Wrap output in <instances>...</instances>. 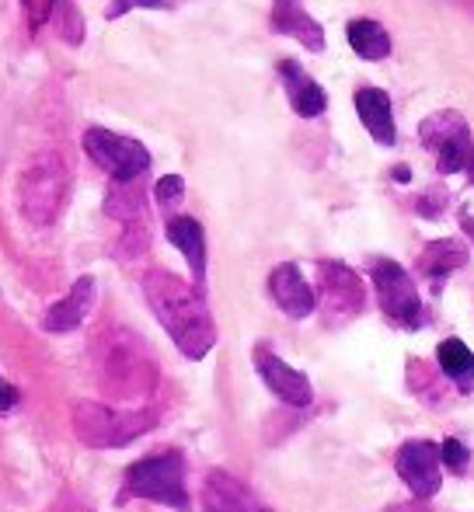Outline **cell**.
<instances>
[{
  "mask_svg": "<svg viewBox=\"0 0 474 512\" xmlns=\"http://www.w3.org/2000/svg\"><path fill=\"white\" fill-rule=\"evenodd\" d=\"M143 297L185 359L210 356V349L217 345V324L206 307V293L178 279L175 272L154 269L143 279Z\"/></svg>",
  "mask_w": 474,
  "mask_h": 512,
  "instance_id": "1",
  "label": "cell"
},
{
  "mask_svg": "<svg viewBox=\"0 0 474 512\" xmlns=\"http://www.w3.org/2000/svg\"><path fill=\"white\" fill-rule=\"evenodd\" d=\"M102 342V366H98V377L102 387L112 391L116 398H136V394H150L157 384V370L150 363L147 349L136 335L129 331H116L109 338H98Z\"/></svg>",
  "mask_w": 474,
  "mask_h": 512,
  "instance_id": "2",
  "label": "cell"
},
{
  "mask_svg": "<svg viewBox=\"0 0 474 512\" xmlns=\"http://www.w3.org/2000/svg\"><path fill=\"white\" fill-rule=\"evenodd\" d=\"M122 499L161 502L168 509L189 512V488H185V457L178 450L136 460L126 471Z\"/></svg>",
  "mask_w": 474,
  "mask_h": 512,
  "instance_id": "3",
  "label": "cell"
},
{
  "mask_svg": "<svg viewBox=\"0 0 474 512\" xmlns=\"http://www.w3.org/2000/svg\"><path fill=\"white\" fill-rule=\"evenodd\" d=\"M18 199L35 227L53 223L63 209V199H67V168L60 164V157L49 154L39 157L35 164H28L18 182Z\"/></svg>",
  "mask_w": 474,
  "mask_h": 512,
  "instance_id": "4",
  "label": "cell"
},
{
  "mask_svg": "<svg viewBox=\"0 0 474 512\" xmlns=\"http://www.w3.org/2000/svg\"><path fill=\"white\" fill-rule=\"evenodd\" d=\"M154 411H116L109 405L84 401L74 411V432L88 446H126L154 425Z\"/></svg>",
  "mask_w": 474,
  "mask_h": 512,
  "instance_id": "5",
  "label": "cell"
},
{
  "mask_svg": "<svg viewBox=\"0 0 474 512\" xmlns=\"http://www.w3.org/2000/svg\"><path fill=\"white\" fill-rule=\"evenodd\" d=\"M370 276H373V286H377V300H380V310L387 314V321L398 324V328H419V324L426 321L412 276H408L394 258H377V262L370 265Z\"/></svg>",
  "mask_w": 474,
  "mask_h": 512,
  "instance_id": "6",
  "label": "cell"
},
{
  "mask_svg": "<svg viewBox=\"0 0 474 512\" xmlns=\"http://www.w3.org/2000/svg\"><path fill=\"white\" fill-rule=\"evenodd\" d=\"M84 150L109 171L112 182H133L143 171H150V150L140 140H129V136H119L112 129L91 126L84 133Z\"/></svg>",
  "mask_w": 474,
  "mask_h": 512,
  "instance_id": "7",
  "label": "cell"
},
{
  "mask_svg": "<svg viewBox=\"0 0 474 512\" xmlns=\"http://www.w3.org/2000/svg\"><path fill=\"white\" fill-rule=\"evenodd\" d=\"M394 467H398V478L405 481L408 492L419 502L433 499L440 492V446H433L429 439H408L394 457Z\"/></svg>",
  "mask_w": 474,
  "mask_h": 512,
  "instance_id": "8",
  "label": "cell"
},
{
  "mask_svg": "<svg viewBox=\"0 0 474 512\" xmlns=\"http://www.w3.org/2000/svg\"><path fill=\"white\" fill-rule=\"evenodd\" d=\"M321 297L332 321H349L366 304V286L349 265L342 262H321Z\"/></svg>",
  "mask_w": 474,
  "mask_h": 512,
  "instance_id": "9",
  "label": "cell"
},
{
  "mask_svg": "<svg viewBox=\"0 0 474 512\" xmlns=\"http://www.w3.org/2000/svg\"><path fill=\"white\" fill-rule=\"evenodd\" d=\"M255 370H258V377H262V384L269 387L283 405L307 408L314 401L311 380H307L300 370H293L290 363H283V359H279L276 352L265 349V345H258L255 349Z\"/></svg>",
  "mask_w": 474,
  "mask_h": 512,
  "instance_id": "10",
  "label": "cell"
},
{
  "mask_svg": "<svg viewBox=\"0 0 474 512\" xmlns=\"http://www.w3.org/2000/svg\"><path fill=\"white\" fill-rule=\"evenodd\" d=\"M269 293H272V300H276V307L283 310L286 317H293V321H304V317H311L314 307H318V297H314L304 272L293 262H283L272 269Z\"/></svg>",
  "mask_w": 474,
  "mask_h": 512,
  "instance_id": "11",
  "label": "cell"
},
{
  "mask_svg": "<svg viewBox=\"0 0 474 512\" xmlns=\"http://www.w3.org/2000/svg\"><path fill=\"white\" fill-rule=\"evenodd\" d=\"M272 28L297 39L311 53H325V28L307 14L304 0H272Z\"/></svg>",
  "mask_w": 474,
  "mask_h": 512,
  "instance_id": "12",
  "label": "cell"
},
{
  "mask_svg": "<svg viewBox=\"0 0 474 512\" xmlns=\"http://www.w3.org/2000/svg\"><path fill=\"white\" fill-rule=\"evenodd\" d=\"M164 234H168V241L175 244V248L185 255V262H189L192 286H196L199 293H206V230H203V223L192 220V216H171Z\"/></svg>",
  "mask_w": 474,
  "mask_h": 512,
  "instance_id": "13",
  "label": "cell"
},
{
  "mask_svg": "<svg viewBox=\"0 0 474 512\" xmlns=\"http://www.w3.org/2000/svg\"><path fill=\"white\" fill-rule=\"evenodd\" d=\"M279 77H283L286 95H290V105H293V112H297L300 119H318V115L328 108L325 88H321V84L314 81V77L307 74L300 63L283 60V63H279Z\"/></svg>",
  "mask_w": 474,
  "mask_h": 512,
  "instance_id": "14",
  "label": "cell"
},
{
  "mask_svg": "<svg viewBox=\"0 0 474 512\" xmlns=\"http://www.w3.org/2000/svg\"><path fill=\"white\" fill-rule=\"evenodd\" d=\"M91 304H95V279L81 276L74 286H70V293L60 300V304H53L46 310V317H42V328L53 331V335L74 331L77 324H84V317L91 314Z\"/></svg>",
  "mask_w": 474,
  "mask_h": 512,
  "instance_id": "15",
  "label": "cell"
},
{
  "mask_svg": "<svg viewBox=\"0 0 474 512\" xmlns=\"http://www.w3.org/2000/svg\"><path fill=\"white\" fill-rule=\"evenodd\" d=\"M356 112L363 119L366 133L380 143V147H394L398 140V129H394V115H391V98L380 88H359L356 91Z\"/></svg>",
  "mask_w": 474,
  "mask_h": 512,
  "instance_id": "16",
  "label": "cell"
},
{
  "mask_svg": "<svg viewBox=\"0 0 474 512\" xmlns=\"http://www.w3.org/2000/svg\"><path fill=\"white\" fill-rule=\"evenodd\" d=\"M471 262V251L464 241H457V237H440V241L426 244L419 255V272L426 279H433L436 290H440V283L447 276H454L457 269H464V265Z\"/></svg>",
  "mask_w": 474,
  "mask_h": 512,
  "instance_id": "17",
  "label": "cell"
},
{
  "mask_svg": "<svg viewBox=\"0 0 474 512\" xmlns=\"http://www.w3.org/2000/svg\"><path fill=\"white\" fill-rule=\"evenodd\" d=\"M203 512H251L248 488L227 471H210L203 485Z\"/></svg>",
  "mask_w": 474,
  "mask_h": 512,
  "instance_id": "18",
  "label": "cell"
},
{
  "mask_svg": "<svg viewBox=\"0 0 474 512\" xmlns=\"http://www.w3.org/2000/svg\"><path fill=\"white\" fill-rule=\"evenodd\" d=\"M436 363H440L443 377L461 387V394L474 391V352L461 338H443L440 349H436Z\"/></svg>",
  "mask_w": 474,
  "mask_h": 512,
  "instance_id": "19",
  "label": "cell"
},
{
  "mask_svg": "<svg viewBox=\"0 0 474 512\" xmlns=\"http://www.w3.org/2000/svg\"><path fill=\"white\" fill-rule=\"evenodd\" d=\"M346 39L363 60H384L391 56V35L384 25H377L373 18H356L346 25Z\"/></svg>",
  "mask_w": 474,
  "mask_h": 512,
  "instance_id": "20",
  "label": "cell"
},
{
  "mask_svg": "<svg viewBox=\"0 0 474 512\" xmlns=\"http://www.w3.org/2000/svg\"><path fill=\"white\" fill-rule=\"evenodd\" d=\"M471 126L461 133L447 136L443 143H436V171L440 175H457V171L468 168V154H471Z\"/></svg>",
  "mask_w": 474,
  "mask_h": 512,
  "instance_id": "21",
  "label": "cell"
},
{
  "mask_svg": "<svg viewBox=\"0 0 474 512\" xmlns=\"http://www.w3.org/2000/svg\"><path fill=\"white\" fill-rule=\"evenodd\" d=\"M408 387L419 394L422 405H429V408H443V405H447V391H443L440 377H436V373L429 370L422 359H412V363H408Z\"/></svg>",
  "mask_w": 474,
  "mask_h": 512,
  "instance_id": "22",
  "label": "cell"
},
{
  "mask_svg": "<svg viewBox=\"0 0 474 512\" xmlns=\"http://www.w3.org/2000/svg\"><path fill=\"white\" fill-rule=\"evenodd\" d=\"M461 129H468L464 115L450 112V108H447V112H433V115H426V119H422L419 140H422V147H426V150H436V143H443L447 136L461 133Z\"/></svg>",
  "mask_w": 474,
  "mask_h": 512,
  "instance_id": "23",
  "label": "cell"
},
{
  "mask_svg": "<svg viewBox=\"0 0 474 512\" xmlns=\"http://www.w3.org/2000/svg\"><path fill=\"white\" fill-rule=\"evenodd\" d=\"M440 464H447L450 474H468L471 471V450L461 439H443L440 443Z\"/></svg>",
  "mask_w": 474,
  "mask_h": 512,
  "instance_id": "24",
  "label": "cell"
},
{
  "mask_svg": "<svg viewBox=\"0 0 474 512\" xmlns=\"http://www.w3.org/2000/svg\"><path fill=\"white\" fill-rule=\"evenodd\" d=\"M185 196V178L182 175H161V182L154 185V199L161 209H171L175 203H182Z\"/></svg>",
  "mask_w": 474,
  "mask_h": 512,
  "instance_id": "25",
  "label": "cell"
},
{
  "mask_svg": "<svg viewBox=\"0 0 474 512\" xmlns=\"http://www.w3.org/2000/svg\"><path fill=\"white\" fill-rule=\"evenodd\" d=\"M168 7H171V0H112V4L105 7V18L116 21L129 11H168Z\"/></svg>",
  "mask_w": 474,
  "mask_h": 512,
  "instance_id": "26",
  "label": "cell"
},
{
  "mask_svg": "<svg viewBox=\"0 0 474 512\" xmlns=\"http://www.w3.org/2000/svg\"><path fill=\"white\" fill-rule=\"evenodd\" d=\"M447 199H450V192L443 189V185H436V189H429L426 196L415 199V213L426 216V220H440L443 209H447Z\"/></svg>",
  "mask_w": 474,
  "mask_h": 512,
  "instance_id": "27",
  "label": "cell"
},
{
  "mask_svg": "<svg viewBox=\"0 0 474 512\" xmlns=\"http://www.w3.org/2000/svg\"><path fill=\"white\" fill-rule=\"evenodd\" d=\"M56 4H60V0H21V7H25V14H28V25L32 28L46 25V21L53 18Z\"/></svg>",
  "mask_w": 474,
  "mask_h": 512,
  "instance_id": "28",
  "label": "cell"
},
{
  "mask_svg": "<svg viewBox=\"0 0 474 512\" xmlns=\"http://www.w3.org/2000/svg\"><path fill=\"white\" fill-rule=\"evenodd\" d=\"M63 14H67V21H63V28H67V42H81L84 39V28H81V18H77L74 11V0H60Z\"/></svg>",
  "mask_w": 474,
  "mask_h": 512,
  "instance_id": "29",
  "label": "cell"
},
{
  "mask_svg": "<svg viewBox=\"0 0 474 512\" xmlns=\"http://www.w3.org/2000/svg\"><path fill=\"white\" fill-rule=\"evenodd\" d=\"M18 401H21V394L14 391V387L7 384L4 377H0V411H11L14 405H18Z\"/></svg>",
  "mask_w": 474,
  "mask_h": 512,
  "instance_id": "30",
  "label": "cell"
},
{
  "mask_svg": "<svg viewBox=\"0 0 474 512\" xmlns=\"http://www.w3.org/2000/svg\"><path fill=\"white\" fill-rule=\"evenodd\" d=\"M461 230L474 241V213H461Z\"/></svg>",
  "mask_w": 474,
  "mask_h": 512,
  "instance_id": "31",
  "label": "cell"
},
{
  "mask_svg": "<svg viewBox=\"0 0 474 512\" xmlns=\"http://www.w3.org/2000/svg\"><path fill=\"white\" fill-rule=\"evenodd\" d=\"M394 182H412V171H408L405 164H398V168H394Z\"/></svg>",
  "mask_w": 474,
  "mask_h": 512,
  "instance_id": "32",
  "label": "cell"
},
{
  "mask_svg": "<svg viewBox=\"0 0 474 512\" xmlns=\"http://www.w3.org/2000/svg\"><path fill=\"white\" fill-rule=\"evenodd\" d=\"M391 512H429V509L419 506V502H408V506H394Z\"/></svg>",
  "mask_w": 474,
  "mask_h": 512,
  "instance_id": "33",
  "label": "cell"
},
{
  "mask_svg": "<svg viewBox=\"0 0 474 512\" xmlns=\"http://www.w3.org/2000/svg\"><path fill=\"white\" fill-rule=\"evenodd\" d=\"M464 171H468V178H471V185H474V147H471V154H468V168H464Z\"/></svg>",
  "mask_w": 474,
  "mask_h": 512,
  "instance_id": "34",
  "label": "cell"
},
{
  "mask_svg": "<svg viewBox=\"0 0 474 512\" xmlns=\"http://www.w3.org/2000/svg\"><path fill=\"white\" fill-rule=\"evenodd\" d=\"M258 512H272V509H258Z\"/></svg>",
  "mask_w": 474,
  "mask_h": 512,
  "instance_id": "35",
  "label": "cell"
},
{
  "mask_svg": "<svg viewBox=\"0 0 474 512\" xmlns=\"http://www.w3.org/2000/svg\"><path fill=\"white\" fill-rule=\"evenodd\" d=\"M471 4H474V0H471ZM471 11H474V7H471Z\"/></svg>",
  "mask_w": 474,
  "mask_h": 512,
  "instance_id": "36",
  "label": "cell"
}]
</instances>
